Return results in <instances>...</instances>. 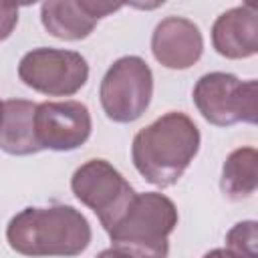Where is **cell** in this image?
I'll use <instances>...</instances> for the list:
<instances>
[{
  "label": "cell",
  "instance_id": "cell-3",
  "mask_svg": "<svg viewBox=\"0 0 258 258\" xmlns=\"http://www.w3.org/2000/svg\"><path fill=\"white\" fill-rule=\"evenodd\" d=\"M177 226L175 204L159 194H135L123 218L107 232L113 248L131 258H167L169 234Z\"/></svg>",
  "mask_w": 258,
  "mask_h": 258
},
{
  "label": "cell",
  "instance_id": "cell-17",
  "mask_svg": "<svg viewBox=\"0 0 258 258\" xmlns=\"http://www.w3.org/2000/svg\"><path fill=\"white\" fill-rule=\"evenodd\" d=\"M97 258H131V256H127L125 252H121V250H117V248H107V250L99 252Z\"/></svg>",
  "mask_w": 258,
  "mask_h": 258
},
{
  "label": "cell",
  "instance_id": "cell-11",
  "mask_svg": "<svg viewBox=\"0 0 258 258\" xmlns=\"http://www.w3.org/2000/svg\"><path fill=\"white\" fill-rule=\"evenodd\" d=\"M212 44L226 58H248L258 52V10L242 4L222 12L212 26Z\"/></svg>",
  "mask_w": 258,
  "mask_h": 258
},
{
  "label": "cell",
  "instance_id": "cell-9",
  "mask_svg": "<svg viewBox=\"0 0 258 258\" xmlns=\"http://www.w3.org/2000/svg\"><path fill=\"white\" fill-rule=\"evenodd\" d=\"M123 4L105 0H50L40 6V20L48 34L60 40L87 38L97 22Z\"/></svg>",
  "mask_w": 258,
  "mask_h": 258
},
{
  "label": "cell",
  "instance_id": "cell-1",
  "mask_svg": "<svg viewBox=\"0 0 258 258\" xmlns=\"http://www.w3.org/2000/svg\"><path fill=\"white\" fill-rule=\"evenodd\" d=\"M198 125L179 111L157 117L133 137L131 159L145 181L169 187L185 173L200 149Z\"/></svg>",
  "mask_w": 258,
  "mask_h": 258
},
{
  "label": "cell",
  "instance_id": "cell-18",
  "mask_svg": "<svg viewBox=\"0 0 258 258\" xmlns=\"http://www.w3.org/2000/svg\"><path fill=\"white\" fill-rule=\"evenodd\" d=\"M0 107H2V101H0Z\"/></svg>",
  "mask_w": 258,
  "mask_h": 258
},
{
  "label": "cell",
  "instance_id": "cell-6",
  "mask_svg": "<svg viewBox=\"0 0 258 258\" xmlns=\"http://www.w3.org/2000/svg\"><path fill=\"white\" fill-rule=\"evenodd\" d=\"M75 198L91 208L109 232L127 212L135 198L131 183L105 159H89L71 177Z\"/></svg>",
  "mask_w": 258,
  "mask_h": 258
},
{
  "label": "cell",
  "instance_id": "cell-13",
  "mask_svg": "<svg viewBox=\"0 0 258 258\" xmlns=\"http://www.w3.org/2000/svg\"><path fill=\"white\" fill-rule=\"evenodd\" d=\"M220 187L226 198L240 202L250 198L258 187V153L254 147L234 149L222 167Z\"/></svg>",
  "mask_w": 258,
  "mask_h": 258
},
{
  "label": "cell",
  "instance_id": "cell-16",
  "mask_svg": "<svg viewBox=\"0 0 258 258\" xmlns=\"http://www.w3.org/2000/svg\"><path fill=\"white\" fill-rule=\"evenodd\" d=\"M204 258H240V256H236L234 252H230L226 248H216V250H210L208 254H204Z\"/></svg>",
  "mask_w": 258,
  "mask_h": 258
},
{
  "label": "cell",
  "instance_id": "cell-14",
  "mask_svg": "<svg viewBox=\"0 0 258 258\" xmlns=\"http://www.w3.org/2000/svg\"><path fill=\"white\" fill-rule=\"evenodd\" d=\"M256 222H238L226 234V250L234 252L240 258H256Z\"/></svg>",
  "mask_w": 258,
  "mask_h": 258
},
{
  "label": "cell",
  "instance_id": "cell-12",
  "mask_svg": "<svg viewBox=\"0 0 258 258\" xmlns=\"http://www.w3.org/2000/svg\"><path fill=\"white\" fill-rule=\"evenodd\" d=\"M36 103L8 99L0 107V149L10 155H32L42 151L34 131Z\"/></svg>",
  "mask_w": 258,
  "mask_h": 258
},
{
  "label": "cell",
  "instance_id": "cell-15",
  "mask_svg": "<svg viewBox=\"0 0 258 258\" xmlns=\"http://www.w3.org/2000/svg\"><path fill=\"white\" fill-rule=\"evenodd\" d=\"M18 24V6L0 2V42L6 40Z\"/></svg>",
  "mask_w": 258,
  "mask_h": 258
},
{
  "label": "cell",
  "instance_id": "cell-8",
  "mask_svg": "<svg viewBox=\"0 0 258 258\" xmlns=\"http://www.w3.org/2000/svg\"><path fill=\"white\" fill-rule=\"evenodd\" d=\"M91 113L81 101H44L36 105L34 131L40 149L73 151L89 139Z\"/></svg>",
  "mask_w": 258,
  "mask_h": 258
},
{
  "label": "cell",
  "instance_id": "cell-5",
  "mask_svg": "<svg viewBox=\"0 0 258 258\" xmlns=\"http://www.w3.org/2000/svg\"><path fill=\"white\" fill-rule=\"evenodd\" d=\"M101 107L115 123L137 121L153 97V73L141 56H121L105 73L99 89Z\"/></svg>",
  "mask_w": 258,
  "mask_h": 258
},
{
  "label": "cell",
  "instance_id": "cell-7",
  "mask_svg": "<svg viewBox=\"0 0 258 258\" xmlns=\"http://www.w3.org/2000/svg\"><path fill=\"white\" fill-rule=\"evenodd\" d=\"M20 81L48 97H71L89 79V64L81 52L64 48H32L18 62Z\"/></svg>",
  "mask_w": 258,
  "mask_h": 258
},
{
  "label": "cell",
  "instance_id": "cell-2",
  "mask_svg": "<svg viewBox=\"0 0 258 258\" xmlns=\"http://www.w3.org/2000/svg\"><path fill=\"white\" fill-rule=\"evenodd\" d=\"M89 220L73 206L24 208L6 226L10 248L22 256H79L91 244Z\"/></svg>",
  "mask_w": 258,
  "mask_h": 258
},
{
  "label": "cell",
  "instance_id": "cell-4",
  "mask_svg": "<svg viewBox=\"0 0 258 258\" xmlns=\"http://www.w3.org/2000/svg\"><path fill=\"white\" fill-rule=\"evenodd\" d=\"M194 103L202 117L218 127L258 121V85L240 81L232 73H208L194 87Z\"/></svg>",
  "mask_w": 258,
  "mask_h": 258
},
{
  "label": "cell",
  "instance_id": "cell-10",
  "mask_svg": "<svg viewBox=\"0 0 258 258\" xmlns=\"http://www.w3.org/2000/svg\"><path fill=\"white\" fill-rule=\"evenodd\" d=\"M151 52L155 60L165 69L183 71L200 60L204 52V38L198 24L191 20L181 16H167L153 30Z\"/></svg>",
  "mask_w": 258,
  "mask_h": 258
}]
</instances>
